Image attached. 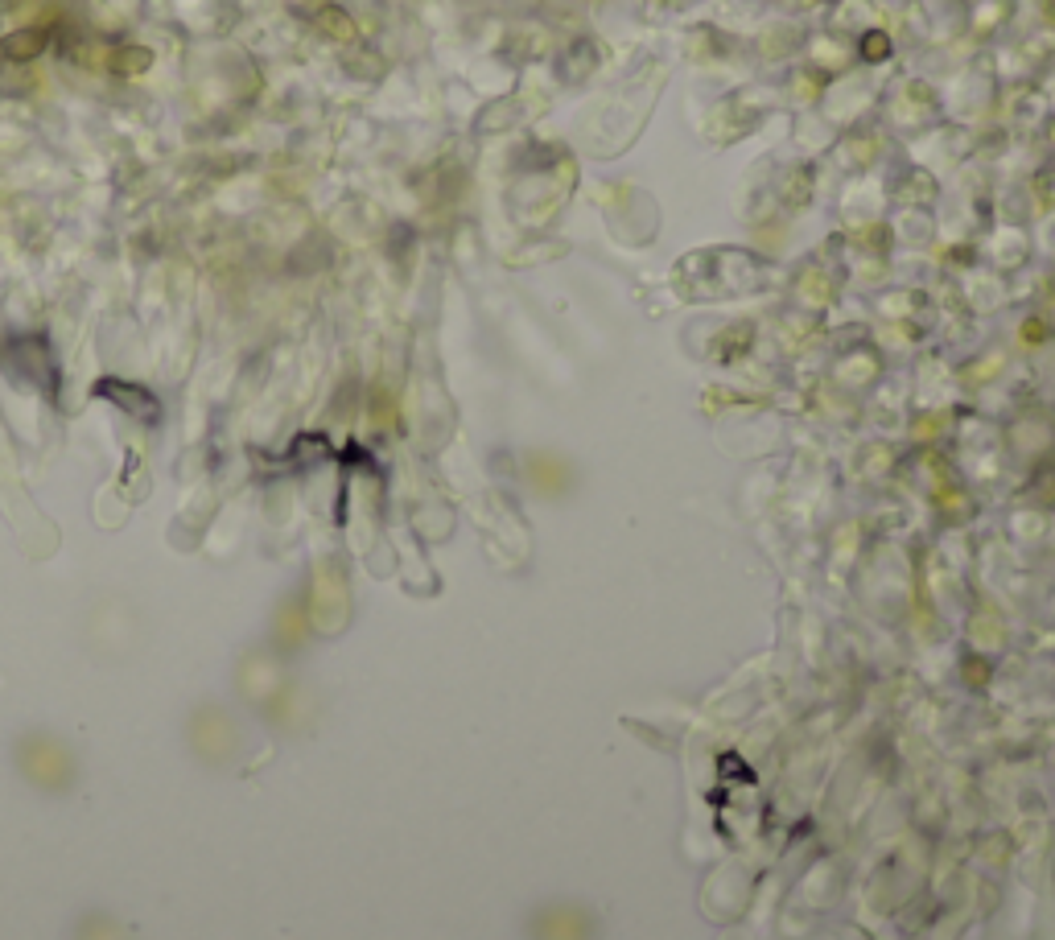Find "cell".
Listing matches in <instances>:
<instances>
[{
  "label": "cell",
  "instance_id": "obj_2",
  "mask_svg": "<svg viewBox=\"0 0 1055 940\" xmlns=\"http://www.w3.org/2000/svg\"><path fill=\"white\" fill-rule=\"evenodd\" d=\"M190 734H194V751L207 763H211V747H219V763L235 755V726L215 710H198L190 722Z\"/></svg>",
  "mask_w": 1055,
  "mask_h": 940
},
{
  "label": "cell",
  "instance_id": "obj_4",
  "mask_svg": "<svg viewBox=\"0 0 1055 940\" xmlns=\"http://www.w3.org/2000/svg\"><path fill=\"white\" fill-rule=\"evenodd\" d=\"M112 66H116V71H124V75L128 71H145V66H149V50H116L112 54Z\"/></svg>",
  "mask_w": 1055,
  "mask_h": 940
},
{
  "label": "cell",
  "instance_id": "obj_3",
  "mask_svg": "<svg viewBox=\"0 0 1055 940\" xmlns=\"http://www.w3.org/2000/svg\"><path fill=\"white\" fill-rule=\"evenodd\" d=\"M42 42H46V33H42V29H38V33L25 29V33H17V38L5 42V54H9V58H29V54H38V50H42Z\"/></svg>",
  "mask_w": 1055,
  "mask_h": 940
},
{
  "label": "cell",
  "instance_id": "obj_1",
  "mask_svg": "<svg viewBox=\"0 0 1055 940\" xmlns=\"http://www.w3.org/2000/svg\"><path fill=\"white\" fill-rule=\"evenodd\" d=\"M17 771L38 788V792H50V796H62L71 792L75 780H79V763L71 755V747L62 743V738L46 734V730H29L17 738Z\"/></svg>",
  "mask_w": 1055,
  "mask_h": 940
}]
</instances>
